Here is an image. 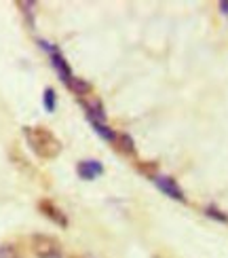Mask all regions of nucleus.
<instances>
[{"label": "nucleus", "mask_w": 228, "mask_h": 258, "mask_svg": "<svg viewBox=\"0 0 228 258\" xmlns=\"http://www.w3.org/2000/svg\"><path fill=\"white\" fill-rule=\"evenodd\" d=\"M24 136L32 153L40 159H55L63 148L59 138L47 127H24Z\"/></svg>", "instance_id": "nucleus-1"}, {"label": "nucleus", "mask_w": 228, "mask_h": 258, "mask_svg": "<svg viewBox=\"0 0 228 258\" xmlns=\"http://www.w3.org/2000/svg\"><path fill=\"white\" fill-rule=\"evenodd\" d=\"M30 248L36 258H63L61 243H59V239L53 237V235L34 233L30 237Z\"/></svg>", "instance_id": "nucleus-2"}, {"label": "nucleus", "mask_w": 228, "mask_h": 258, "mask_svg": "<svg viewBox=\"0 0 228 258\" xmlns=\"http://www.w3.org/2000/svg\"><path fill=\"white\" fill-rule=\"evenodd\" d=\"M38 45L45 49V51H49V59H51V66L55 68V72L59 74V79L66 83V87L74 81V72H72V68H70V63L66 61V57H63V53L55 47V45H51V42H47V40H40Z\"/></svg>", "instance_id": "nucleus-3"}, {"label": "nucleus", "mask_w": 228, "mask_h": 258, "mask_svg": "<svg viewBox=\"0 0 228 258\" xmlns=\"http://www.w3.org/2000/svg\"><path fill=\"white\" fill-rule=\"evenodd\" d=\"M38 212L42 214V216H47L53 224H57V227H61V229L68 227V216H66V214H63V210L57 208L51 199H40V201H38Z\"/></svg>", "instance_id": "nucleus-4"}, {"label": "nucleus", "mask_w": 228, "mask_h": 258, "mask_svg": "<svg viewBox=\"0 0 228 258\" xmlns=\"http://www.w3.org/2000/svg\"><path fill=\"white\" fill-rule=\"evenodd\" d=\"M155 180V184H157V188L163 192V195H167V197H171V199H176V201H186V195H184V190L180 188V184L173 178H169V176H155L152 178Z\"/></svg>", "instance_id": "nucleus-5"}, {"label": "nucleus", "mask_w": 228, "mask_h": 258, "mask_svg": "<svg viewBox=\"0 0 228 258\" xmlns=\"http://www.w3.org/2000/svg\"><path fill=\"white\" fill-rule=\"evenodd\" d=\"M76 174L81 176V180H95L97 176L104 174V165H102V161H95V159L79 161V165H76Z\"/></svg>", "instance_id": "nucleus-6"}, {"label": "nucleus", "mask_w": 228, "mask_h": 258, "mask_svg": "<svg viewBox=\"0 0 228 258\" xmlns=\"http://www.w3.org/2000/svg\"><path fill=\"white\" fill-rule=\"evenodd\" d=\"M79 102L85 106L87 116H89V119L104 121V123H106V110H104V104H102L100 100H91V102H87V100H79Z\"/></svg>", "instance_id": "nucleus-7"}, {"label": "nucleus", "mask_w": 228, "mask_h": 258, "mask_svg": "<svg viewBox=\"0 0 228 258\" xmlns=\"http://www.w3.org/2000/svg\"><path fill=\"white\" fill-rule=\"evenodd\" d=\"M68 89L74 93V95H79V100H83L85 95H89L93 91V85L89 81H85V79H79V77H74V81L68 85Z\"/></svg>", "instance_id": "nucleus-8"}, {"label": "nucleus", "mask_w": 228, "mask_h": 258, "mask_svg": "<svg viewBox=\"0 0 228 258\" xmlns=\"http://www.w3.org/2000/svg\"><path fill=\"white\" fill-rule=\"evenodd\" d=\"M114 146L121 150L123 155H129V157H133V155H135V142H133V138L129 136V134H118Z\"/></svg>", "instance_id": "nucleus-9"}, {"label": "nucleus", "mask_w": 228, "mask_h": 258, "mask_svg": "<svg viewBox=\"0 0 228 258\" xmlns=\"http://www.w3.org/2000/svg\"><path fill=\"white\" fill-rule=\"evenodd\" d=\"M91 121V125H93V129H95V134H100L104 140H106V142H116V132H114V129H110V127H108L104 121H95V119H89Z\"/></svg>", "instance_id": "nucleus-10"}, {"label": "nucleus", "mask_w": 228, "mask_h": 258, "mask_svg": "<svg viewBox=\"0 0 228 258\" xmlns=\"http://www.w3.org/2000/svg\"><path fill=\"white\" fill-rule=\"evenodd\" d=\"M42 104H45L47 112H55V108H57V95H55V89H53V87L45 89V93H42Z\"/></svg>", "instance_id": "nucleus-11"}, {"label": "nucleus", "mask_w": 228, "mask_h": 258, "mask_svg": "<svg viewBox=\"0 0 228 258\" xmlns=\"http://www.w3.org/2000/svg\"><path fill=\"white\" fill-rule=\"evenodd\" d=\"M0 258H21L17 245L13 243H3L0 245Z\"/></svg>", "instance_id": "nucleus-12"}, {"label": "nucleus", "mask_w": 228, "mask_h": 258, "mask_svg": "<svg viewBox=\"0 0 228 258\" xmlns=\"http://www.w3.org/2000/svg\"><path fill=\"white\" fill-rule=\"evenodd\" d=\"M205 214H207V216L209 218H213V220H218V222H228V214H224L222 210H218V208H215V206H207V208H205Z\"/></svg>", "instance_id": "nucleus-13"}, {"label": "nucleus", "mask_w": 228, "mask_h": 258, "mask_svg": "<svg viewBox=\"0 0 228 258\" xmlns=\"http://www.w3.org/2000/svg\"><path fill=\"white\" fill-rule=\"evenodd\" d=\"M137 167H139V171H142V174H148L150 178H155V176H157V163H150V165H146V163H137Z\"/></svg>", "instance_id": "nucleus-14"}, {"label": "nucleus", "mask_w": 228, "mask_h": 258, "mask_svg": "<svg viewBox=\"0 0 228 258\" xmlns=\"http://www.w3.org/2000/svg\"><path fill=\"white\" fill-rule=\"evenodd\" d=\"M218 9L222 11V13H224V15H228V0H222V3L218 5Z\"/></svg>", "instance_id": "nucleus-15"}, {"label": "nucleus", "mask_w": 228, "mask_h": 258, "mask_svg": "<svg viewBox=\"0 0 228 258\" xmlns=\"http://www.w3.org/2000/svg\"><path fill=\"white\" fill-rule=\"evenodd\" d=\"M68 258H81V256H76V254H72V256H68Z\"/></svg>", "instance_id": "nucleus-16"}]
</instances>
